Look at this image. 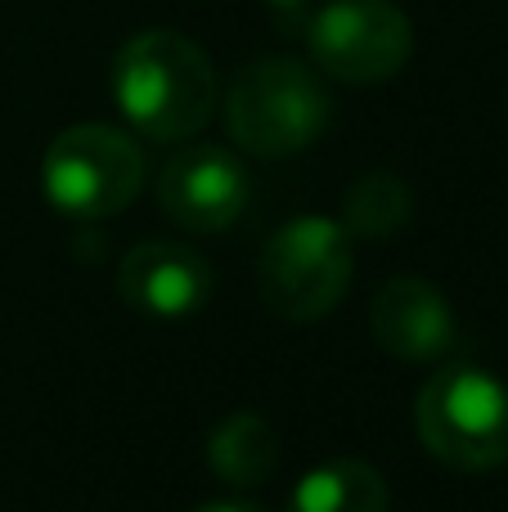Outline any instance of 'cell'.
Masks as SVG:
<instances>
[{
    "mask_svg": "<svg viewBox=\"0 0 508 512\" xmlns=\"http://www.w3.org/2000/svg\"><path fill=\"white\" fill-rule=\"evenodd\" d=\"M41 189L63 216L108 221L144 189V153L126 131L81 122L54 135L41 158Z\"/></svg>",
    "mask_w": 508,
    "mask_h": 512,
    "instance_id": "obj_5",
    "label": "cell"
},
{
    "mask_svg": "<svg viewBox=\"0 0 508 512\" xmlns=\"http://www.w3.org/2000/svg\"><path fill=\"white\" fill-rule=\"evenodd\" d=\"M108 86H113L122 117L153 144H176L198 135L212 122L216 99H221L212 59L189 36L167 32V27L131 36L117 50Z\"/></svg>",
    "mask_w": 508,
    "mask_h": 512,
    "instance_id": "obj_1",
    "label": "cell"
},
{
    "mask_svg": "<svg viewBox=\"0 0 508 512\" xmlns=\"http://www.w3.org/2000/svg\"><path fill=\"white\" fill-rule=\"evenodd\" d=\"M252 176L234 153L198 144L162 167L158 203L171 225L189 234H221L248 212Z\"/></svg>",
    "mask_w": 508,
    "mask_h": 512,
    "instance_id": "obj_7",
    "label": "cell"
},
{
    "mask_svg": "<svg viewBox=\"0 0 508 512\" xmlns=\"http://www.w3.org/2000/svg\"><path fill=\"white\" fill-rule=\"evenodd\" d=\"M194 512H266V508L239 504V499H216V504H203V508H194Z\"/></svg>",
    "mask_w": 508,
    "mask_h": 512,
    "instance_id": "obj_14",
    "label": "cell"
},
{
    "mask_svg": "<svg viewBox=\"0 0 508 512\" xmlns=\"http://www.w3.org/2000/svg\"><path fill=\"white\" fill-rule=\"evenodd\" d=\"M320 5H324V0H266L275 27H279V32H288V36H302L306 23H311V14Z\"/></svg>",
    "mask_w": 508,
    "mask_h": 512,
    "instance_id": "obj_13",
    "label": "cell"
},
{
    "mask_svg": "<svg viewBox=\"0 0 508 512\" xmlns=\"http://www.w3.org/2000/svg\"><path fill=\"white\" fill-rule=\"evenodd\" d=\"M414 198L410 185L392 171H374V176L356 180L347 189V203H342V230L351 239H392L396 230L410 225Z\"/></svg>",
    "mask_w": 508,
    "mask_h": 512,
    "instance_id": "obj_12",
    "label": "cell"
},
{
    "mask_svg": "<svg viewBox=\"0 0 508 512\" xmlns=\"http://www.w3.org/2000/svg\"><path fill=\"white\" fill-rule=\"evenodd\" d=\"M387 504L392 495L383 472L360 459H333L297 481L284 512H387Z\"/></svg>",
    "mask_w": 508,
    "mask_h": 512,
    "instance_id": "obj_10",
    "label": "cell"
},
{
    "mask_svg": "<svg viewBox=\"0 0 508 512\" xmlns=\"http://www.w3.org/2000/svg\"><path fill=\"white\" fill-rule=\"evenodd\" d=\"M333 117V99L320 72L302 59L270 54L257 59L225 90V122L230 135L252 158H288L324 135Z\"/></svg>",
    "mask_w": 508,
    "mask_h": 512,
    "instance_id": "obj_2",
    "label": "cell"
},
{
    "mask_svg": "<svg viewBox=\"0 0 508 512\" xmlns=\"http://www.w3.org/2000/svg\"><path fill=\"white\" fill-rule=\"evenodd\" d=\"M207 463H212L216 477L230 481V486H239V490L261 486L279 463L275 427H270L261 414H252V409L230 414L212 432V441H207Z\"/></svg>",
    "mask_w": 508,
    "mask_h": 512,
    "instance_id": "obj_11",
    "label": "cell"
},
{
    "mask_svg": "<svg viewBox=\"0 0 508 512\" xmlns=\"http://www.w3.org/2000/svg\"><path fill=\"white\" fill-rule=\"evenodd\" d=\"M351 234L329 216H297L266 239L257 261V292L279 319L311 324L342 301L351 283Z\"/></svg>",
    "mask_w": 508,
    "mask_h": 512,
    "instance_id": "obj_4",
    "label": "cell"
},
{
    "mask_svg": "<svg viewBox=\"0 0 508 512\" xmlns=\"http://www.w3.org/2000/svg\"><path fill=\"white\" fill-rule=\"evenodd\" d=\"M423 450L455 472H495L508 463V387L495 373L441 369L414 405Z\"/></svg>",
    "mask_w": 508,
    "mask_h": 512,
    "instance_id": "obj_3",
    "label": "cell"
},
{
    "mask_svg": "<svg viewBox=\"0 0 508 512\" xmlns=\"http://www.w3.org/2000/svg\"><path fill=\"white\" fill-rule=\"evenodd\" d=\"M117 292L135 315L185 319L212 301V265L176 239H149L122 256Z\"/></svg>",
    "mask_w": 508,
    "mask_h": 512,
    "instance_id": "obj_8",
    "label": "cell"
},
{
    "mask_svg": "<svg viewBox=\"0 0 508 512\" xmlns=\"http://www.w3.org/2000/svg\"><path fill=\"white\" fill-rule=\"evenodd\" d=\"M315 68L347 86L392 81L414 54V27L392 0H324L302 32Z\"/></svg>",
    "mask_w": 508,
    "mask_h": 512,
    "instance_id": "obj_6",
    "label": "cell"
},
{
    "mask_svg": "<svg viewBox=\"0 0 508 512\" xmlns=\"http://www.w3.org/2000/svg\"><path fill=\"white\" fill-rule=\"evenodd\" d=\"M369 328L387 355L410 364L441 360L459 342V319L450 301L419 274H401L378 288L374 306H369Z\"/></svg>",
    "mask_w": 508,
    "mask_h": 512,
    "instance_id": "obj_9",
    "label": "cell"
}]
</instances>
